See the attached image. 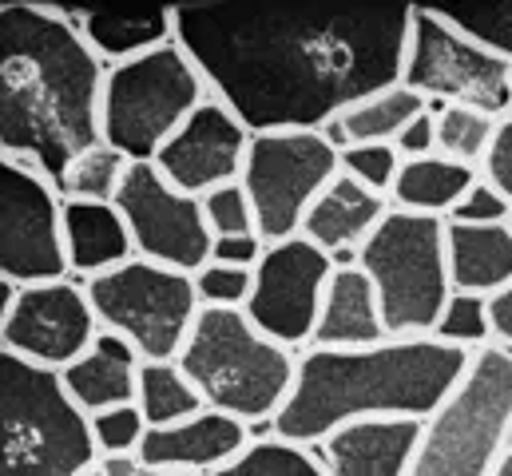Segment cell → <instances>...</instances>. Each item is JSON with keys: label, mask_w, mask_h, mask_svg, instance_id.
<instances>
[{"label": "cell", "mask_w": 512, "mask_h": 476, "mask_svg": "<svg viewBox=\"0 0 512 476\" xmlns=\"http://www.w3.org/2000/svg\"><path fill=\"white\" fill-rule=\"evenodd\" d=\"M413 4H179L175 40L211 96L262 131H326L401 84Z\"/></svg>", "instance_id": "cell-1"}, {"label": "cell", "mask_w": 512, "mask_h": 476, "mask_svg": "<svg viewBox=\"0 0 512 476\" xmlns=\"http://www.w3.org/2000/svg\"><path fill=\"white\" fill-rule=\"evenodd\" d=\"M108 68L64 8H0V159L60 187L76 155L104 143Z\"/></svg>", "instance_id": "cell-2"}, {"label": "cell", "mask_w": 512, "mask_h": 476, "mask_svg": "<svg viewBox=\"0 0 512 476\" xmlns=\"http://www.w3.org/2000/svg\"><path fill=\"white\" fill-rule=\"evenodd\" d=\"M473 354L437 338H389L370 350L298 354V377L270 437L318 449L354 421H429L469 373Z\"/></svg>", "instance_id": "cell-3"}, {"label": "cell", "mask_w": 512, "mask_h": 476, "mask_svg": "<svg viewBox=\"0 0 512 476\" xmlns=\"http://www.w3.org/2000/svg\"><path fill=\"white\" fill-rule=\"evenodd\" d=\"M179 365L195 381L207 409L227 413L251 429L274 425L298 377L294 350L270 342L247 318V310L219 306H203Z\"/></svg>", "instance_id": "cell-4"}, {"label": "cell", "mask_w": 512, "mask_h": 476, "mask_svg": "<svg viewBox=\"0 0 512 476\" xmlns=\"http://www.w3.org/2000/svg\"><path fill=\"white\" fill-rule=\"evenodd\" d=\"M96 461L92 417L64 377L0 354V476H84Z\"/></svg>", "instance_id": "cell-5"}, {"label": "cell", "mask_w": 512, "mask_h": 476, "mask_svg": "<svg viewBox=\"0 0 512 476\" xmlns=\"http://www.w3.org/2000/svg\"><path fill=\"white\" fill-rule=\"evenodd\" d=\"M512 346L477 350L449 401L425 421L409 476H489L509 453Z\"/></svg>", "instance_id": "cell-6"}, {"label": "cell", "mask_w": 512, "mask_h": 476, "mask_svg": "<svg viewBox=\"0 0 512 476\" xmlns=\"http://www.w3.org/2000/svg\"><path fill=\"white\" fill-rule=\"evenodd\" d=\"M358 266L370 274L389 338H433L449 298V219L389 211L362 246Z\"/></svg>", "instance_id": "cell-7"}, {"label": "cell", "mask_w": 512, "mask_h": 476, "mask_svg": "<svg viewBox=\"0 0 512 476\" xmlns=\"http://www.w3.org/2000/svg\"><path fill=\"white\" fill-rule=\"evenodd\" d=\"M211 100V88L179 40L108 68L104 84V143L131 163H155L163 143L187 116Z\"/></svg>", "instance_id": "cell-8"}, {"label": "cell", "mask_w": 512, "mask_h": 476, "mask_svg": "<svg viewBox=\"0 0 512 476\" xmlns=\"http://www.w3.org/2000/svg\"><path fill=\"white\" fill-rule=\"evenodd\" d=\"M84 290L100 330L124 338L143 361H179L203 314L195 274L147 258H131L120 270L88 278Z\"/></svg>", "instance_id": "cell-9"}, {"label": "cell", "mask_w": 512, "mask_h": 476, "mask_svg": "<svg viewBox=\"0 0 512 476\" xmlns=\"http://www.w3.org/2000/svg\"><path fill=\"white\" fill-rule=\"evenodd\" d=\"M338 175H342V151L326 131L255 135L239 183L251 195L258 238L270 246L302 235L310 207Z\"/></svg>", "instance_id": "cell-10"}, {"label": "cell", "mask_w": 512, "mask_h": 476, "mask_svg": "<svg viewBox=\"0 0 512 476\" xmlns=\"http://www.w3.org/2000/svg\"><path fill=\"white\" fill-rule=\"evenodd\" d=\"M401 84L429 104H465L505 119L512 104V64L461 36L437 8L413 4Z\"/></svg>", "instance_id": "cell-11"}, {"label": "cell", "mask_w": 512, "mask_h": 476, "mask_svg": "<svg viewBox=\"0 0 512 476\" xmlns=\"http://www.w3.org/2000/svg\"><path fill=\"white\" fill-rule=\"evenodd\" d=\"M0 290H4L0 354L64 373L104 334L100 318L88 302V290L76 286L72 278L40 282V286L0 282Z\"/></svg>", "instance_id": "cell-12"}, {"label": "cell", "mask_w": 512, "mask_h": 476, "mask_svg": "<svg viewBox=\"0 0 512 476\" xmlns=\"http://www.w3.org/2000/svg\"><path fill=\"white\" fill-rule=\"evenodd\" d=\"M68 274L64 199L56 183L0 159V282L40 286Z\"/></svg>", "instance_id": "cell-13"}, {"label": "cell", "mask_w": 512, "mask_h": 476, "mask_svg": "<svg viewBox=\"0 0 512 476\" xmlns=\"http://www.w3.org/2000/svg\"><path fill=\"white\" fill-rule=\"evenodd\" d=\"M334 278V258L310 238L270 242L255 266V294L247 302V318L258 330L286 346H314V330L322 318V302Z\"/></svg>", "instance_id": "cell-14"}, {"label": "cell", "mask_w": 512, "mask_h": 476, "mask_svg": "<svg viewBox=\"0 0 512 476\" xmlns=\"http://www.w3.org/2000/svg\"><path fill=\"white\" fill-rule=\"evenodd\" d=\"M135 238V258L199 274L211 262L215 235L203 215V199L171 187L155 163H131L124 191L116 199Z\"/></svg>", "instance_id": "cell-15"}, {"label": "cell", "mask_w": 512, "mask_h": 476, "mask_svg": "<svg viewBox=\"0 0 512 476\" xmlns=\"http://www.w3.org/2000/svg\"><path fill=\"white\" fill-rule=\"evenodd\" d=\"M251 139L255 135L247 131V123L211 96L163 143V151L155 155V171L183 195L203 199L243 179Z\"/></svg>", "instance_id": "cell-16"}, {"label": "cell", "mask_w": 512, "mask_h": 476, "mask_svg": "<svg viewBox=\"0 0 512 476\" xmlns=\"http://www.w3.org/2000/svg\"><path fill=\"white\" fill-rule=\"evenodd\" d=\"M247 449H251V425H243L227 413L203 409L199 417H191L183 425L147 429L139 457L147 469L215 476L231 461H239Z\"/></svg>", "instance_id": "cell-17"}, {"label": "cell", "mask_w": 512, "mask_h": 476, "mask_svg": "<svg viewBox=\"0 0 512 476\" xmlns=\"http://www.w3.org/2000/svg\"><path fill=\"white\" fill-rule=\"evenodd\" d=\"M425 421H354L330 433L314 453L330 476H409Z\"/></svg>", "instance_id": "cell-18"}, {"label": "cell", "mask_w": 512, "mask_h": 476, "mask_svg": "<svg viewBox=\"0 0 512 476\" xmlns=\"http://www.w3.org/2000/svg\"><path fill=\"white\" fill-rule=\"evenodd\" d=\"M64 12L104 68L139 60L175 40V8L167 4H76Z\"/></svg>", "instance_id": "cell-19"}, {"label": "cell", "mask_w": 512, "mask_h": 476, "mask_svg": "<svg viewBox=\"0 0 512 476\" xmlns=\"http://www.w3.org/2000/svg\"><path fill=\"white\" fill-rule=\"evenodd\" d=\"M389 211H393V203L385 195L362 187L350 175H338L310 207V215L302 223V238H310L326 254H346V250L362 254V246L374 238Z\"/></svg>", "instance_id": "cell-20"}, {"label": "cell", "mask_w": 512, "mask_h": 476, "mask_svg": "<svg viewBox=\"0 0 512 476\" xmlns=\"http://www.w3.org/2000/svg\"><path fill=\"white\" fill-rule=\"evenodd\" d=\"M382 342H389V330H385L382 302H378L370 274L362 266L334 270L326 302H322V318L314 330V346L318 350H370Z\"/></svg>", "instance_id": "cell-21"}, {"label": "cell", "mask_w": 512, "mask_h": 476, "mask_svg": "<svg viewBox=\"0 0 512 476\" xmlns=\"http://www.w3.org/2000/svg\"><path fill=\"white\" fill-rule=\"evenodd\" d=\"M139 369H143V357L135 354L124 338L100 334L92 342V350L80 361H72L60 377H64V389L72 393V401L88 417H96V413L139 401Z\"/></svg>", "instance_id": "cell-22"}, {"label": "cell", "mask_w": 512, "mask_h": 476, "mask_svg": "<svg viewBox=\"0 0 512 476\" xmlns=\"http://www.w3.org/2000/svg\"><path fill=\"white\" fill-rule=\"evenodd\" d=\"M64 246H68V266L84 278H100L135 258V238L116 203L64 199Z\"/></svg>", "instance_id": "cell-23"}, {"label": "cell", "mask_w": 512, "mask_h": 476, "mask_svg": "<svg viewBox=\"0 0 512 476\" xmlns=\"http://www.w3.org/2000/svg\"><path fill=\"white\" fill-rule=\"evenodd\" d=\"M449 278L457 294L501 298L512 286V231L449 223Z\"/></svg>", "instance_id": "cell-24"}, {"label": "cell", "mask_w": 512, "mask_h": 476, "mask_svg": "<svg viewBox=\"0 0 512 476\" xmlns=\"http://www.w3.org/2000/svg\"><path fill=\"white\" fill-rule=\"evenodd\" d=\"M477 179H481V171L461 167V163H453L445 155L409 159V163H401V175H397V183L389 191V203L397 211L449 219Z\"/></svg>", "instance_id": "cell-25"}, {"label": "cell", "mask_w": 512, "mask_h": 476, "mask_svg": "<svg viewBox=\"0 0 512 476\" xmlns=\"http://www.w3.org/2000/svg\"><path fill=\"white\" fill-rule=\"evenodd\" d=\"M433 104L425 96H417L405 84H393L374 92L370 100L354 104L338 123L326 127V135L338 143V151L346 147H362V143H397V135L413 123L417 116H425Z\"/></svg>", "instance_id": "cell-26"}, {"label": "cell", "mask_w": 512, "mask_h": 476, "mask_svg": "<svg viewBox=\"0 0 512 476\" xmlns=\"http://www.w3.org/2000/svg\"><path fill=\"white\" fill-rule=\"evenodd\" d=\"M139 413L147 429H171L199 417L207 405L179 361H143L139 369Z\"/></svg>", "instance_id": "cell-27"}, {"label": "cell", "mask_w": 512, "mask_h": 476, "mask_svg": "<svg viewBox=\"0 0 512 476\" xmlns=\"http://www.w3.org/2000/svg\"><path fill=\"white\" fill-rule=\"evenodd\" d=\"M128 171L131 159L124 151H116L112 143H96L72 159V167L64 171L56 191H60V199H76V203H116Z\"/></svg>", "instance_id": "cell-28"}, {"label": "cell", "mask_w": 512, "mask_h": 476, "mask_svg": "<svg viewBox=\"0 0 512 476\" xmlns=\"http://www.w3.org/2000/svg\"><path fill=\"white\" fill-rule=\"evenodd\" d=\"M433 116H437V155L477 171L493 147L501 119L481 108H465V104H441L433 108Z\"/></svg>", "instance_id": "cell-29"}, {"label": "cell", "mask_w": 512, "mask_h": 476, "mask_svg": "<svg viewBox=\"0 0 512 476\" xmlns=\"http://www.w3.org/2000/svg\"><path fill=\"white\" fill-rule=\"evenodd\" d=\"M215 476H330L322 469L314 449L278 441V437H258L251 441V449L231 461L227 469H219Z\"/></svg>", "instance_id": "cell-30"}, {"label": "cell", "mask_w": 512, "mask_h": 476, "mask_svg": "<svg viewBox=\"0 0 512 476\" xmlns=\"http://www.w3.org/2000/svg\"><path fill=\"white\" fill-rule=\"evenodd\" d=\"M433 338L445 342V346H457V350H465V354H477V350L493 346V342H497L493 302L481 298V294H457V290H453V298H449V306H445V314H441Z\"/></svg>", "instance_id": "cell-31"}, {"label": "cell", "mask_w": 512, "mask_h": 476, "mask_svg": "<svg viewBox=\"0 0 512 476\" xmlns=\"http://www.w3.org/2000/svg\"><path fill=\"white\" fill-rule=\"evenodd\" d=\"M461 36L512 64V0L497 4H441L437 8Z\"/></svg>", "instance_id": "cell-32"}, {"label": "cell", "mask_w": 512, "mask_h": 476, "mask_svg": "<svg viewBox=\"0 0 512 476\" xmlns=\"http://www.w3.org/2000/svg\"><path fill=\"white\" fill-rule=\"evenodd\" d=\"M203 215H207V227L215 238L258 235L255 207H251V195L243 183H227V187L203 195Z\"/></svg>", "instance_id": "cell-33"}, {"label": "cell", "mask_w": 512, "mask_h": 476, "mask_svg": "<svg viewBox=\"0 0 512 476\" xmlns=\"http://www.w3.org/2000/svg\"><path fill=\"white\" fill-rule=\"evenodd\" d=\"M401 151L393 147V143H362V147H346L342 151V175H350V179H358L362 187H370V191H378L389 199V191H393V183H397V175H401Z\"/></svg>", "instance_id": "cell-34"}, {"label": "cell", "mask_w": 512, "mask_h": 476, "mask_svg": "<svg viewBox=\"0 0 512 476\" xmlns=\"http://www.w3.org/2000/svg\"><path fill=\"white\" fill-rule=\"evenodd\" d=\"M195 286H199L203 306H219V310H247V302H251V294H255V270L207 262V266L195 274Z\"/></svg>", "instance_id": "cell-35"}, {"label": "cell", "mask_w": 512, "mask_h": 476, "mask_svg": "<svg viewBox=\"0 0 512 476\" xmlns=\"http://www.w3.org/2000/svg\"><path fill=\"white\" fill-rule=\"evenodd\" d=\"M92 437H96L100 457L139 453L143 449V437H147V421H143L139 405H120V409H108V413H96L92 417Z\"/></svg>", "instance_id": "cell-36"}, {"label": "cell", "mask_w": 512, "mask_h": 476, "mask_svg": "<svg viewBox=\"0 0 512 476\" xmlns=\"http://www.w3.org/2000/svg\"><path fill=\"white\" fill-rule=\"evenodd\" d=\"M512 203L489 183V179H477L469 187V195L457 203V211L449 215V223H469V227H501L509 223Z\"/></svg>", "instance_id": "cell-37"}, {"label": "cell", "mask_w": 512, "mask_h": 476, "mask_svg": "<svg viewBox=\"0 0 512 476\" xmlns=\"http://www.w3.org/2000/svg\"><path fill=\"white\" fill-rule=\"evenodd\" d=\"M481 179H489L505 199L512 203V116H505L497 123V135H493V147L481 163Z\"/></svg>", "instance_id": "cell-38"}, {"label": "cell", "mask_w": 512, "mask_h": 476, "mask_svg": "<svg viewBox=\"0 0 512 476\" xmlns=\"http://www.w3.org/2000/svg\"><path fill=\"white\" fill-rule=\"evenodd\" d=\"M393 147L401 151L405 163H409V159H429V155H437V116H433V108H429L425 116L413 119V123L397 135Z\"/></svg>", "instance_id": "cell-39"}, {"label": "cell", "mask_w": 512, "mask_h": 476, "mask_svg": "<svg viewBox=\"0 0 512 476\" xmlns=\"http://www.w3.org/2000/svg\"><path fill=\"white\" fill-rule=\"evenodd\" d=\"M262 254H266V242L258 235L215 238V246H211V262H219V266H243V270H255L258 262H262Z\"/></svg>", "instance_id": "cell-40"}, {"label": "cell", "mask_w": 512, "mask_h": 476, "mask_svg": "<svg viewBox=\"0 0 512 476\" xmlns=\"http://www.w3.org/2000/svg\"><path fill=\"white\" fill-rule=\"evenodd\" d=\"M96 469L104 476H143V457L139 453H112V457H100Z\"/></svg>", "instance_id": "cell-41"}, {"label": "cell", "mask_w": 512, "mask_h": 476, "mask_svg": "<svg viewBox=\"0 0 512 476\" xmlns=\"http://www.w3.org/2000/svg\"><path fill=\"white\" fill-rule=\"evenodd\" d=\"M493 326H497V342L512 346V286L501 298H493Z\"/></svg>", "instance_id": "cell-42"}, {"label": "cell", "mask_w": 512, "mask_h": 476, "mask_svg": "<svg viewBox=\"0 0 512 476\" xmlns=\"http://www.w3.org/2000/svg\"><path fill=\"white\" fill-rule=\"evenodd\" d=\"M489 476H512V453H505V457H501V465H497Z\"/></svg>", "instance_id": "cell-43"}, {"label": "cell", "mask_w": 512, "mask_h": 476, "mask_svg": "<svg viewBox=\"0 0 512 476\" xmlns=\"http://www.w3.org/2000/svg\"><path fill=\"white\" fill-rule=\"evenodd\" d=\"M143 476H199V473H167V469H143Z\"/></svg>", "instance_id": "cell-44"}, {"label": "cell", "mask_w": 512, "mask_h": 476, "mask_svg": "<svg viewBox=\"0 0 512 476\" xmlns=\"http://www.w3.org/2000/svg\"><path fill=\"white\" fill-rule=\"evenodd\" d=\"M84 476H104V473H100V469H88V473H84Z\"/></svg>", "instance_id": "cell-45"}, {"label": "cell", "mask_w": 512, "mask_h": 476, "mask_svg": "<svg viewBox=\"0 0 512 476\" xmlns=\"http://www.w3.org/2000/svg\"><path fill=\"white\" fill-rule=\"evenodd\" d=\"M509 453H512V429H509Z\"/></svg>", "instance_id": "cell-46"}, {"label": "cell", "mask_w": 512, "mask_h": 476, "mask_svg": "<svg viewBox=\"0 0 512 476\" xmlns=\"http://www.w3.org/2000/svg\"><path fill=\"white\" fill-rule=\"evenodd\" d=\"M509 231H512V211H509Z\"/></svg>", "instance_id": "cell-47"}]
</instances>
